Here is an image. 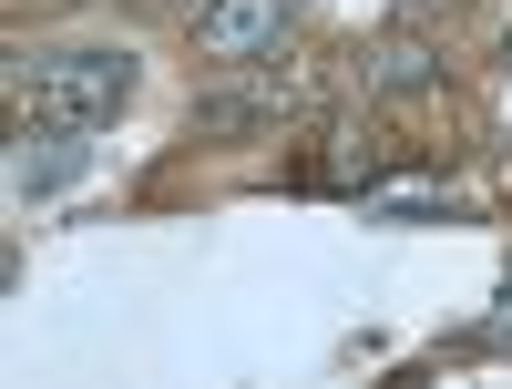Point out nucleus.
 <instances>
[{
	"label": "nucleus",
	"mask_w": 512,
	"mask_h": 389,
	"mask_svg": "<svg viewBox=\"0 0 512 389\" xmlns=\"http://www.w3.org/2000/svg\"><path fill=\"white\" fill-rule=\"evenodd\" d=\"M82 164H93V144H82L72 123H31L21 154H11V185H21V195H62Z\"/></svg>",
	"instance_id": "7ed1b4c3"
},
{
	"label": "nucleus",
	"mask_w": 512,
	"mask_h": 389,
	"mask_svg": "<svg viewBox=\"0 0 512 389\" xmlns=\"http://www.w3.org/2000/svg\"><path fill=\"white\" fill-rule=\"evenodd\" d=\"M277 31H287V0H205V11H195V41H205L216 62L277 52Z\"/></svg>",
	"instance_id": "f03ea898"
},
{
	"label": "nucleus",
	"mask_w": 512,
	"mask_h": 389,
	"mask_svg": "<svg viewBox=\"0 0 512 389\" xmlns=\"http://www.w3.org/2000/svg\"><path fill=\"white\" fill-rule=\"evenodd\" d=\"M431 82H441V52L420 41V21H400V31L369 52V93H431Z\"/></svg>",
	"instance_id": "20e7f679"
},
{
	"label": "nucleus",
	"mask_w": 512,
	"mask_h": 389,
	"mask_svg": "<svg viewBox=\"0 0 512 389\" xmlns=\"http://www.w3.org/2000/svg\"><path fill=\"white\" fill-rule=\"evenodd\" d=\"M134 103V52H52V62H21V113L31 123H72L93 134Z\"/></svg>",
	"instance_id": "f257e3e1"
},
{
	"label": "nucleus",
	"mask_w": 512,
	"mask_h": 389,
	"mask_svg": "<svg viewBox=\"0 0 512 389\" xmlns=\"http://www.w3.org/2000/svg\"><path fill=\"white\" fill-rule=\"evenodd\" d=\"M297 103V82H246V93H205L195 103V134H246V123H267Z\"/></svg>",
	"instance_id": "39448f33"
}]
</instances>
